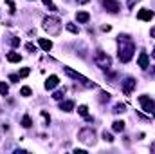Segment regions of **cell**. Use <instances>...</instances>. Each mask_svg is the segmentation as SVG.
I'll return each instance as SVG.
<instances>
[{
  "mask_svg": "<svg viewBox=\"0 0 155 154\" xmlns=\"http://www.w3.org/2000/svg\"><path fill=\"white\" fill-rule=\"evenodd\" d=\"M117 44H119V51H117V56L121 62H130L132 56H134V51H135V44L132 42V38L128 35H119L117 37Z\"/></svg>",
  "mask_w": 155,
  "mask_h": 154,
  "instance_id": "cell-1",
  "label": "cell"
},
{
  "mask_svg": "<svg viewBox=\"0 0 155 154\" xmlns=\"http://www.w3.org/2000/svg\"><path fill=\"white\" fill-rule=\"evenodd\" d=\"M43 29L51 35V37H58L61 31V22L58 16H45L43 18Z\"/></svg>",
  "mask_w": 155,
  "mask_h": 154,
  "instance_id": "cell-2",
  "label": "cell"
},
{
  "mask_svg": "<svg viewBox=\"0 0 155 154\" xmlns=\"http://www.w3.org/2000/svg\"><path fill=\"white\" fill-rule=\"evenodd\" d=\"M94 62H96V65H97V67H101V69H108V67L112 65L110 56H108L107 53H103L101 49H97V51H96V54H94Z\"/></svg>",
  "mask_w": 155,
  "mask_h": 154,
  "instance_id": "cell-3",
  "label": "cell"
},
{
  "mask_svg": "<svg viewBox=\"0 0 155 154\" xmlns=\"http://www.w3.org/2000/svg\"><path fill=\"white\" fill-rule=\"evenodd\" d=\"M78 138L83 142V143H96V131L92 127H83L79 132H78Z\"/></svg>",
  "mask_w": 155,
  "mask_h": 154,
  "instance_id": "cell-4",
  "label": "cell"
},
{
  "mask_svg": "<svg viewBox=\"0 0 155 154\" xmlns=\"http://www.w3.org/2000/svg\"><path fill=\"white\" fill-rule=\"evenodd\" d=\"M63 71H65V73H67V75H69L71 78H74V80H79V82H81L85 87H94V83H90V80H88V78L83 76V75H79V73H78V71H74V69H71V67H65Z\"/></svg>",
  "mask_w": 155,
  "mask_h": 154,
  "instance_id": "cell-5",
  "label": "cell"
},
{
  "mask_svg": "<svg viewBox=\"0 0 155 154\" xmlns=\"http://www.w3.org/2000/svg\"><path fill=\"white\" fill-rule=\"evenodd\" d=\"M139 103H141L143 111H146V113H153V111H155V102H153V98H150V96H146V94L139 96Z\"/></svg>",
  "mask_w": 155,
  "mask_h": 154,
  "instance_id": "cell-6",
  "label": "cell"
},
{
  "mask_svg": "<svg viewBox=\"0 0 155 154\" xmlns=\"http://www.w3.org/2000/svg\"><path fill=\"white\" fill-rule=\"evenodd\" d=\"M135 85H137V80H135V78H126V80L123 82V93H124L126 96H130V94L134 93Z\"/></svg>",
  "mask_w": 155,
  "mask_h": 154,
  "instance_id": "cell-7",
  "label": "cell"
},
{
  "mask_svg": "<svg viewBox=\"0 0 155 154\" xmlns=\"http://www.w3.org/2000/svg\"><path fill=\"white\" fill-rule=\"evenodd\" d=\"M101 4H103V7L108 13H119V9H121V5H119L117 0H101Z\"/></svg>",
  "mask_w": 155,
  "mask_h": 154,
  "instance_id": "cell-8",
  "label": "cell"
},
{
  "mask_svg": "<svg viewBox=\"0 0 155 154\" xmlns=\"http://www.w3.org/2000/svg\"><path fill=\"white\" fill-rule=\"evenodd\" d=\"M137 18L143 20V22H150V20L153 18V11H152V9H139Z\"/></svg>",
  "mask_w": 155,
  "mask_h": 154,
  "instance_id": "cell-9",
  "label": "cell"
},
{
  "mask_svg": "<svg viewBox=\"0 0 155 154\" xmlns=\"http://www.w3.org/2000/svg\"><path fill=\"white\" fill-rule=\"evenodd\" d=\"M137 64H139V67L141 69H148L150 67V56H148V53H141L139 54V58H137Z\"/></svg>",
  "mask_w": 155,
  "mask_h": 154,
  "instance_id": "cell-10",
  "label": "cell"
},
{
  "mask_svg": "<svg viewBox=\"0 0 155 154\" xmlns=\"http://www.w3.org/2000/svg\"><path fill=\"white\" fill-rule=\"evenodd\" d=\"M58 83H60V78L56 76V75H51V76L45 80V89H47V91H52Z\"/></svg>",
  "mask_w": 155,
  "mask_h": 154,
  "instance_id": "cell-11",
  "label": "cell"
},
{
  "mask_svg": "<svg viewBox=\"0 0 155 154\" xmlns=\"http://www.w3.org/2000/svg\"><path fill=\"white\" fill-rule=\"evenodd\" d=\"M76 20L79 24H87L88 20H90V15L87 13V11H78L76 13Z\"/></svg>",
  "mask_w": 155,
  "mask_h": 154,
  "instance_id": "cell-12",
  "label": "cell"
},
{
  "mask_svg": "<svg viewBox=\"0 0 155 154\" xmlns=\"http://www.w3.org/2000/svg\"><path fill=\"white\" fill-rule=\"evenodd\" d=\"M60 109H61L63 113H71V111L74 109V102H72V100H65V102L60 103Z\"/></svg>",
  "mask_w": 155,
  "mask_h": 154,
  "instance_id": "cell-13",
  "label": "cell"
},
{
  "mask_svg": "<svg viewBox=\"0 0 155 154\" xmlns=\"http://www.w3.org/2000/svg\"><path fill=\"white\" fill-rule=\"evenodd\" d=\"M38 45L43 49V51H47V53L52 49V42H51V40H47V38H40L38 40Z\"/></svg>",
  "mask_w": 155,
  "mask_h": 154,
  "instance_id": "cell-14",
  "label": "cell"
},
{
  "mask_svg": "<svg viewBox=\"0 0 155 154\" xmlns=\"http://www.w3.org/2000/svg\"><path fill=\"white\" fill-rule=\"evenodd\" d=\"M20 60H22L20 53H9V54H7V62H11V64H18Z\"/></svg>",
  "mask_w": 155,
  "mask_h": 154,
  "instance_id": "cell-15",
  "label": "cell"
},
{
  "mask_svg": "<svg viewBox=\"0 0 155 154\" xmlns=\"http://www.w3.org/2000/svg\"><path fill=\"white\" fill-rule=\"evenodd\" d=\"M112 129H114L116 132H123V131H124V121H121V120H116V121L112 123Z\"/></svg>",
  "mask_w": 155,
  "mask_h": 154,
  "instance_id": "cell-16",
  "label": "cell"
},
{
  "mask_svg": "<svg viewBox=\"0 0 155 154\" xmlns=\"http://www.w3.org/2000/svg\"><path fill=\"white\" fill-rule=\"evenodd\" d=\"M78 114L83 116V118H87V120H90V116H88V107H87V105H79V107H78Z\"/></svg>",
  "mask_w": 155,
  "mask_h": 154,
  "instance_id": "cell-17",
  "label": "cell"
},
{
  "mask_svg": "<svg viewBox=\"0 0 155 154\" xmlns=\"http://www.w3.org/2000/svg\"><path fill=\"white\" fill-rule=\"evenodd\" d=\"M33 125V120H31V116L29 114H25L24 118H22V127H25V129H29Z\"/></svg>",
  "mask_w": 155,
  "mask_h": 154,
  "instance_id": "cell-18",
  "label": "cell"
},
{
  "mask_svg": "<svg viewBox=\"0 0 155 154\" xmlns=\"http://www.w3.org/2000/svg\"><path fill=\"white\" fill-rule=\"evenodd\" d=\"M124 111H126V105H124V103H116L112 113H116V114H121V113H124Z\"/></svg>",
  "mask_w": 155,
  "mask_h": 154,
  "instance_id": "cell-19",
  "label": "cell"
},
{
  "mask_svg": "<svg viewBox=\"0 0 155 154\" xmlns=\"http://www.w3.org/2000/svg\"><path fill=\"white\" fill-rule=\"evenodd\" d=\"M65 27H67V31H71L72 35H78V33H79V27H78V26H74V24H67Z\"/></svg>",
  "mask_w": 155,
  "mask_h": 154,
  "instance_id": "cell-20",
  "label": "cell"
},
{
  "mask_svg": "<svg viewBox=\"0 0 155 154\" xmlns=\"http://www.w3.org/2000/svg\"><path fill=\"white\" fill-rule=\"evenodd\" d=\"M63 96H65V89H58V91L52 94V98H54V100H61Z\"/></svg>",
  "mask_w": 155,
  "mask_h": 154,
  "instance_id": "cell-21",
  "label": "cell"
},
{
  "mask_svg": "<svg viewBox=\"0 0 155 154\" xmlns=\"http://www.w3.org/2000/svg\"><path fill=\"white\" fill-rule=\"evenodd\" d=\"M7 93H9V87L5 85V82H0V94H2V96H5Z\"/></svg>",
  "mask_w": 155,
  "mask_h": 154,
  "instance_id": "cell-22",
  "label": "cell"
},
{
  "mask_svg": "<svg viewBox=\"0 0 155 154\" xmlns=\"http://www.w3.org/2000/svg\"><path fill=\"white\" fill-rule=\"evenodd\" d=\"M29 73H31V69H29V67H24V69H20L18 76H20V78H25V76H29Z\"/></svg>",
  "mask_w": 155,
  "mask_h": 154,
  "instance_id": "cell-23",
  "label": "cell"
},
{
  "mask_svg": "<svg viewBox=\"0 0 155 154\" xmlns=\"http://www.w3.org/2000/svg\"><path fill=\"white\" fill-rule=\"evenodd\" d=\"M31 93H33L31 87H22V89H20V94H22V96H31Z\"/></svg>",
  "mask_w": 155,
  "mask_h": 154,
  "instance_id": "cell-24",
  "label": "cell"
},
{
  "mask_svg": "<svg viewBox=\"0 0 155 154\" xmlns=\"http://www.w3.org/2000/svg\"><path fill=\"white\" fill-rule=\"evenodd\" d=\"M103 140H105V142H108V143H112V142H114V136H112L110 132H107V131H105V132H103Z\"/></svg>",
  "mask_w": 155,
  "mask_h": 154,
  "instance_id": "cell-25",
  "label": "cell"
},
{
  "mask_svg": "<svg viewBox=\"0 0 155 154\" xmlns=\"http://www.w3.org/2000/svg\"><path fill=\"white\" fill-rule=\"evenodd\" d=\"M43 4H45V5H47L51 11H56V5L52 4V0H43Z\"/></svg>",
  "mask_w": 155,
  "mask_h": 154,
  "instance_id": "cell-26",
  "label": "cell"
},
{
  "mask_svg": "<svg viewBox=\"0 0 155 154\" xmlns=\"http://www.w3.org/2000/svg\"><path fill=\"white\" fill-rule=\"evenodd\" d=\"M11 45H13V47H18V45H20V38L13 37V38H11Z\"/></svg>",
  "mask_w": 155,
  "mask_h": 154,
  "instance_id": "cell-27",
  "label": "cell"
},
{
  "mask_svg": "<svg viewBox=\"0 0 155 154\" xmlns=\"http://www.w3.org/2000/svg\"><path fill=\"white\" fill-rule=\"evenodd\" d=\"M41 118H43V120H45V123H47V125H49V121H51V116L47 114V113H45V111H41Z\"/></svg>",
  "mask_w": 155,
  "mask_h": 154,
  "instance_id": "cell-28",
  "label": "cell"
},
{
  "mask_svg": "<svg viewBox=\"0 0 155 154\" xmlns=\"http://www.w3.org/2000/svg\"><path fill=\"white\" fill-rule=\"evenodd\" d=\"M25 49H27V51H31V53H35V51H36L35 44H25Z\"/></svg>",
  "mask_w": 155,
  "mask_h": 154,
  "instance_id": "cell-29",
  "label": "cell"
},
{
  "mask_svg": "<svg viewBox=\"0 0 155 154\" xmlns=\"http://www.w3.org/2000/svg\"><path fill=\"white\" fill-rule=\"evenodd\" d=\"M110 100V94L108 93H101V102H108Z\"/></svg>",
  "mask_w": 155,
  "mask_h": 154,
  "instance_id": "cell-30",
  "label": "cell"
},
{
  "mask_svg": "<svg viewBox=\"0 0 155 154\" xmlns=\"http://www.w3.org/2000/svg\"><path fill=\"white\" fill-rule=\"evenodd\" d=\"M7 5H9V11H11V13H15V11H16V7H15V4H13L11 0H7Z\"/></svg>",
  "mask_w": 155,
  "mask_h": 154,
  "instance_id": "cell-31",
  "label": "cell"
},
{
  "mask_svg": "<svg viewBox=\"0 0 155 154\" xmlns=\"http://www.w3.org/2000/svg\"><path fill=\"white\" fill-rule=\"evenodd\" d=\"M137 2H139V0H126V5H128V7L132 9V7H134V5H135Z\"/></svg>",
  "mask_w": 155,
  "mask_h": 154,
  "instance_id": "cell-32",
  "label": "cell"
},
{
  "mask_svg": "<svg viewBox=\"0 0 155 154\" xmlns=\"http://www.w3.org/2000/svg\"><path fill=\"white\" fill-rule=\"evenodd\" d=\"M9 80H11V82H18V80H20V76H18V75H11V76H9Z\"/></svg>",
  "mask_w": 155,
  "mask_h": 154,
  "instance_id": "cell-33",
  "label": "cell"
},
{
  "mask_svg": "<svg viewBox=\"0 0 155 154\" xmlns=\"http://www.w3.org/2000/svg\"><path fill=\"white\" fill-rule=\"evenodd\" d=\"M90 0H76V4H79V5H83V4H88Z\"/></svg>",
  "mask_w": 155,
  "mask_h": 154,
  "instance_id": "cell-34",
  "label": "cell"
},
{
  "mask_svg": "<svg viewBox=\"0 0 155 154\" xmlns=\"http://www.w3.org/2000/svg\"><path fill=\"white\" fill-rule=\"evenodd\" d=\"M150 37H152V38H155V26L150 29Z\"/></svg>",
  "mask_w": 155,
  "mask_h": 154,
  "instance_id": "cell-35",
  "label": "cell"
},
{
  "mask_svg": "<svg viewBox=\"0 0 155 154\" xmlns=\"http://www.w3.org/2000/svg\"><path fill=\"white\" fill-rule=\"evenodd\" d=\"M74 152H76V154H85V151H83V149H76Z\"/></svg>",
  "mask_w": 155,
  "mask_h": 154,
  "instance_id": "cell-36",
  "label": "cell"
},
{
  "mask_svg": "<svg viewBox=\"0 0 155 154\" xmlns=\"http://www.w3.org/2000/svg\"><path fill=\"white\" fill-rule=\"evenodd\" d=\"M150 151H152V152L155 154V142H153V143H152V147H150Z\"/></svg>",
  "mask_w": 155,
  "mask_h": 154,
  "instance_id": "cell-37",
  "label": "cell"
},
{
  "mask_svg": "<svg viewBox=\"0 0 155 154\" xmlns=\"http://www.w3.org/2000/svg\"><path fill=\"white\" fill-rule=\"evenodd\" d=\"M152 56H153V58H155V47H153V53H152Z\"/></svg>",
  "mask_w": 155,
  "mask_h": 154,
  "instance_id": "cell-38",
  "label": "cell"
},
{
  "mask_svg": "<svg viewBox=\"0 0 155 154\" xmlns=\"http://www.w3.org/2000/svg\"><path fill=\"white\" fill-rule=\"evenodd\" d=\"M153 114H155V111H153Z\"/></svg>",
  "mask_w": 155,
  "mask_h": 154,
  "instance_id": "cell-39",
  "label": "cell"
}]
</instances>
